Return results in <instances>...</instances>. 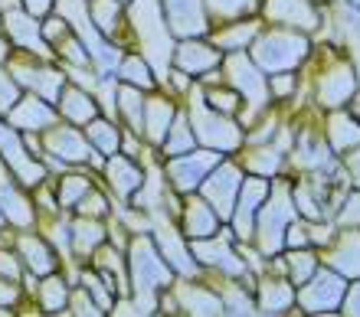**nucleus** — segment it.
<instances>
[{"label": "nucleus", "instance_id": "32", "mask_svg": "<svg viewBox=\"0 0 360 317\" xmlns=\"http://www.w3.org/2000/svg\"><path fill=\"white\" fill-rule=\"evenodd\" d=\"M259 33V27L252 23V20H243V23H226L223 30H217L213 33V43H217L219 49H226V53H236V49H246L249 39Z\"/></svg>", "mask_w": 360, "mask_h": 317}, {"label": "nucleus", "instance_id": "42", "mask_svg": "<svg viewBox=\"0 0 360 317\" xmlns=\"http://www.w3.org/2000/svg\"><path fill=\"white\" fill-rule=\"evenodd\" d=\"M89 190V180L86 177H63L59 180V206H66V209H76V203L86 196Z\"/></svg>", "mask_w": 360, "mask_h": 317}, {"label": "nucleus", "instance_id": "47", "mask_svg": "<svg viewBox=\"0 0 360 317\" xmlns=\"http://www.w3.org/2000/svg\"><path fill=\"white\" fill-rule=\"evenodd\" d=\"M59 56L69 59V63L79 65V69H86V65H89L86 46H82V43H79V37H72V33H69L66 39H59Z\"/></svg>", "mask_w": 360, "mask_h": 317}, {"label": "nucleus", "instance_id": "22", "mask_svg": "<svg viewBox=\"0 0 360 317\" xmlns=\"http://www.w3.org/2000/svg\"><path fill=\"white\" fill-rule=\"evenodd\" d=\"M174 118H177L174 102H167V98H148L144 102V138L151 141V144H164Z\"/></svg>", "mask_w": 360, "mask_h": 317}, {"label": "nucleus", "instance_id": "60", "mask_svg": "<svg viewBox=\"0 0 360 317\" xmlns=\"http://www.w3.org/2000/svg\"><path fill=\"white\" fill-rule=\"evenodd\" d=\"M4 223H7V219H4V213H0V226H4Z\"/></svg>", "mask_w": 360, "mask_h": 317}, {"label": "nucleus", "instance_id": "26", "mask_svg": "<svg viewBox=\"0 0 360 317\" xmlns=\"http://www.w3.org/2000/svg\"><path fill=\"white\" fill-rule=\"evenodd\" d=\"M328 265L344 278H357L360 275V235L344 233L334 245V252H328Z\"/></svg>", "mask_w": 360, "mask_h": 317}, {"label": "nucleus", "instance_id": "41", "mask_svg": "<svg viewBox=\"0 0 360 317\" xmlns=\"http://www.w3.org/2000/svg\"><path fill=\"white\" fill-rule=\"evenodd\" d=\"M256 7V0H207V10L210 17H219V20H236L243 13Z\"/></svg>", "mask_w": 360, "mask_h": 317}, {"label": "nucleus", "instance_id": "20", "mask_svg": "<svg viewBox=\"0 0 360 317\" xmlns=\"http://www.w3.org/2000/svg\"><path fill=\"white\" fill-rule=\"evenodd\" d=\"M7 17V33L13 37V43L23 49H30V53H43L46 49V39H43V33H39V23L33 13H27V10H10V13H4Z\"/></svg>", "mask_w": 360, "mask_h": 317}, {"label": "nucleus", "instance_id": "27", "mask_svg": "<svg viewBox=\"0 0 360 317\" xmlns=\"http://www.w3.org/2000/svg\"><path fill=\"white\" fill-rule=\"evenodd\" d=\"M69 242H72V249L79 255L98 252V245L105 242V226L98 219H92V216H82L79 223L69 226Z\"/></svg>", "mask_w": 360, "mask_h": 317}, {"label": "nucleus", "instance_id": "24", "mask_svg": "<svg viewBox=\"0 0 360 317\" xmlns=\"http://www.w3.org/2000/svg\"><path fill=\"white\" fill-rule=\"evenodd\" d=\"M219 226V213L207 200H190L187 209H184V233L190 239H207V235L217 233Z\"/></svg>", "mask_w": 360, "mask_h": 317}, {"label": "nucleus", "instance_id": "39", "mask_svg": "<svg viewBox=\"0 0 360 317\" xmlns=\"http://www.w3.org/2000/svg\"><path fill=\"white\" fill-rule=\"evenodd\" d=\"M118 75H122V82L138 85V89H151V85H154L151 65L144 63V56H128V59H122V69H118Z\"/></svg>", "mask_w": 360, "mask_h": 317}, {"label": "nucleus", "instance_id": "14", "mask_svg": "<svg viewBox=\"0 0 360 317\" xmlns=\"http://www.w3.org/2000/svg\"><path fill=\"white\" fill-rule=\"evenodd\" d=\"M193 259L203 261V265H213V269L226 271V275H243L246 271V265H243V259H239L233 249H229V242H223V239H197L193 242Z\"/></svg>", "mask_w": 360, "mask_h": 317}, {"label": "nucleus", "instance_id": "5", "mask_svg": "<svg viewBox=\"0 0 360 317\" xmlns=\"http://www.w3.org/2000/svg\"><path fill=\"white\" fill-rule=\"evenodd\" d=\"M193 134L197 141H203L210 150H236L243 144V131L229 115L207 108L203 102H193Z\"/></svg>", "mask_w": 360, "mask_h": 317}, {"label": "nucleus", "instance_id": "11", "mask_svg": "<svg viewBox=\"0 0 360 317\" xmlns=\"http://www.w3.org/2000/svg\"><path fill=\"white\" fill-rule=\"evenodd\" d=\"M164 13H167V27L174 37L190 39L207 33V7L203 0H164Z\"/></svg>", "mask_w": 360, "mask_h": 317}, {"label": "nucleus", "instance_id": "28", "mask_svg": "<svg viewBox=\"0 0 360 317\" xmlns=\"http://www.w3.org/2000/svg\"><path fill=\"white\" fill-rule=\"evenodd\" d=\"M20 255L27 259L33 275H53L56 271V255L39 235H20Z\"/></svg>", "mask_w": 360, "mask_h": 317}, {"label": "nucleus", "instance_id": "57", "mask_svg": "<svg viewBox=\"0 0 360 317\" xmlns=\"http://www.w3.org/2000/svg\"><path fill=\"white\" fill-rule=\"evenodd\" d=\"M347 170H351V180H354V183H357V187H360V150H357V154H351V157H347Z\"/></svg>", "mask_w": 360, "mask_h": 317}, {"label": "nucleus", "instance_id": "16", "mask_svg": "<svg viewBox=\"0 0 360 317\" xmlns=\"http://www.w3.org/2000/svg\"><path fill=\"white\" fill-rule=\"evenodd\" d=\"M7 118H10V124L20 131H46L56 124V112H53L46 102H39L37 95L20 98V102L10 108Z\"/></svg>", "mask_w": 360, "mask_h": 317}, {"label": "nucleus", "instance_id": "34", "mask_svg": "<svg viewBox=\"0 0 360 317\" xmlns=\"http://www.w3.org/2000/svg\"><path fill=\"white\" fill-rule=\"evenodd\" d=\"M89 144H92L98 154L112 157V154H118V148H122V131L115 128L112 122L92 118V122H89Z\"/></svg>", "mask_w": 360, "mask_h": 317}, {"label": "nucleus", "instance_id": "54", "mask_svg": "<svg viewBox=\"0 0 360 317\" xmlns=\"http://www.w3.org/2000/svg\"><path fill=\"white\" fill-rule=\"evenodd\" d=\"M292 89H295V75H275V79H272V92L275 95H288V92H292Z\"/></svg>", "mask_w": 360, "mask_h": 317}, {"label": "nucleus", "instance_id": "25", "mask_svg": "<svg viewBox=\"0 0 360 317\" xmlns=\"http://www.w3.org/2000/svg\"><path fill=\"white\" fill-rule=\"evenodd\" d=\"M59 112L66 115L69 122L76 124H89L98 115V105L89 92H82L79 85H63V92H59Z\"/></svg>", "mask_w": 360, "mask_h": 317}, {"label": "nucleus", "instance_id": "9", "mask_svg": "<svg viewBox=\"0 0 360 317\" xmlns=\"http://www.w3.org/2000/svg\"><path fill=\"white\" fill-rule=\"evenodd\" d=\"M226 72H229V85H233V89H236V92L246 98L252 112L266 108V102H269V85H266V75H262V69H259L252 59L233 53V56L226 59Z\"/></svg>", "mask_w": 360, "mask_h": 317}, {"label": "nucleus", "instance_id": "50", "mask_svg": "<svg viewBox=\"0 0 360 317\" xmlns=\"http://www.w3.org/2000/svg\"><path fill=\"white\" fill-rule=\"evenodd\" d=\"M69 314H105L95 301H89V291L82 288V291H76V295H69Z\"/></svg>", "mask_w": 360, "mask_h": 317}, {"label": "nucleus", "instance_id": "7", "mask_svg": "<svg viewBox=\"0 0 360 317\" xmlns=\"http://www.w3.org/2000/svg\"><path fill=\"white\" fill-rule=\"evenodd\" d=\"M217 164H219L217 150H187V154H177V157H171V164H167L171 187L177 190V193H193Z\"/></svg>", "mask_w": 360, "mask_h": 317}, {"label": "nucleus", "instance_id": "6", "mask_svg": "<svg viewBox=\"0 0 360 317\" xmlns=\"http://www.w3.org/2000/svg\"><path fill=\"white\" fill-rule=\"evenodd\" d=\"M344 291H347L344 275H338L334 269H324V271H314L311 278L304 281L298 301H302L304 311H311V314H328V311L341 308Z\"/></svg>", "mask_w": 360, "mask_h": 317}, {"label": "nucleus", "instance_id": "12", "mask_svg": "<svg viewBox=\"0 0 360 317\" xmlns=\"http://www.w3.org/2000/svg\"><path fill=\"white\" fill-rule=\"evenodd\" d=\"M0 157H4V164H7L13 174H17L20 183H27V187L43 183V177H46V170L39 167V164H33V160L23 154V141L17 138L13 128H0Z\"/></svg>", "mask_w": 360, "mask_h": 317}, {"label": "nucleus", "instance_id": "44", "mask_svg": "<svg viewBox=\"0 0 360 317\" xmlns=\"http://www.w3.org/2000/svg\"><path fill=\"white\" fill-rule=\"evenodd\" d=\"M82 285H86V291L92 295V301L102 311L112 308V288L102 281V275H89V271H86V275H82Z\"/></svg>", "mask_w": 360, "mask_h": 317}, {"label": "nucleus", "instance_id": "29", "mask_svg": "<svg viewBox=\"0 0 360 317\" xmlns=\"http://www.w3.org/2000/svg\"><path fill=\"white\" fill-rule=\"evenodd\" d=\"M292 301H295V288L288 281L266 278L259 285V311L262 314H282V311L292 308Z\"/></svg>", "mask_w": 360, "mask_h": 317}, {"label": "nucleus", "instance_id": "45", "mask_svg": "<svg viewBox=\"0 0 360 317\" xmlns=\"http://www.w3.org/2000/svg\"><path fill=\"white\" fill-rule=\"evenodd\" d=\"M17 102H20V82L0 69V115H10V108Z\"/></svg>", "mask_w": 360, "mask_h": 317}, {"label": "nucleus", "instance_id": "2", "mask_svg": "<svg viewBox=\"0 0 360 317\" xmlns=\"http://www.w3.org/2000/svg\"><path fill=\"white\" fill-rule=\"evenodd\" d=\"M295 219V200L288 193V187H275L272 196H266V203L259 206L256 213V239H259V249L266 255H275L278 249L285 245V233Z\"/></svg>", "mask_w": 360, "mask_h": 317}, {"label": "nucleus", "instance_id": "58", "mask_svg": "<svg viewBox=\"0 0 360 317\" xmlns=\"http://www.w3.org/2000/svg\"><path fill=\"white\" fill-rule=\"evenodd\" d=\"M23 0H0V13H10V10H20Z\"/></svg>", "mask_w": 360, "mask_h": 317}, {"label": "nucleus", "instance_id": "48", "mask_svg": "<svg viewBox=\"0 0 360 317\" xmlns=\"http://www.w3.org/2000/svg\"><path fill=\"white\" fill-rule=\"evenodd\" d=\"M207 105L210 108H217V112H223V115H233L239 108V92H229V89H210Z\"/></svg>", "mask_w": 360, "mask_h": 317}, {"label": "nucleus", "instance_id": "43", "mask_svg": "<svg viewBox=\"0 0 360 317\" xmlns=\"http://www.w3.org/2000/svg\"><path fill=\"white\" fill-rule=\"evenodd\" d=\"M278 164H282V157L275 154L272 148L266 150H252V157H246V167L249 170H256L259 177H272L275 170H278Z\"/></svg>", "mask_w": 360, "mask_h": 317}, {"label": "nucleus", "instance_id": "59", "mask_svg": "<svg viewBox=\"0 0 360 317\" xmlns=\"http://www.w3.org/2000/svg\"><path fill=\"white\" fill-rule=\"evenodd\" d=\"M7 56H10V43L0 37V63H7Z\"/></svg>", "mask_w": 360, "mask_h": 317}, {"label": "nucleus", "instance_id": "56", "mask_svg": "<svg viewBox=\"0 0 360 317\" xmlns=\"http://www.w3.org/2000/svg\"><path fill=\"white\" fill-rule=\"evenodd\" d=\"M49 7H53V0H23V10H27V13H33V17L49 13Z\"/></svg>", "mask_w": 360, "mask_h": 317}, {"label": "nucleus", "instance_id": "3", "mask_svg": "<svg viewBox=\"0 0 360 317\" xmlns=\"http://www.w3.org/2000/svg\"><path fill=\"white\" fill-rule=\"evenodd\" d=\"M131 23L148 59L154 63V69H164L167 59H171V27L161 17V0H134Z\"/></svg>", "mask_w": 360, "mask_h": 317}, {"label": "nucleus", "instance_id": "55", "mask_svg": "<svg viewBox=\"0 0 360 317\" xmlns=\"http://www.w3.org/2000/svg\"><path fill=\"white\" fill-rule=\"evenodd\" d=\"M17 285H7V281H0V308H13V301H17Z\"/></svg>", "mask_w": 360, "mask_h": 317}, {"label": "nucleus", "instance_id": "33", "mask_svg": "<svg viewBox=\"0 0 360 317\" xmlns=\"http://www.w3.org/2000/svg\"><path fill=\"white\" fill-rule=\"evenodd\" d=\"M89 20L102 37H115L122 20V0H89Z\"/></svg>", "mask_w": 360, "mask_h": 317}, {"label": "nucleus", "instance_id": "4", "mask_svg": "<svg viewBox=\"0 0 360 317\" xmlns=\"http://www.w3.org/2000/svg\"><path fill=\"white\" fill-rule=\"evenodd\" d=\"M308 56V39L292 33L288 30H272L266 37L256 39V49H252V63L262 69V72H288L295 65Z\"/></svg>", "mask_w": 360, "mask_h": 317}, {"label": "nucleus", "instance_id": "18", "mask_svg": "<svg viewBox=\"0 0 360 317\" xmlns=\"http://www.w3.org/2000/svg\"><path fill=\"white\" fill-rule=\"evenodd\" d=\"M105 177H108L112 190L122 196V200L134 196L138 190L144 187V170L138 167L131 157H118V154L108 157V164H105Z\"/></svg>", "mask_w": 360, "mask_h": 317}, {"label": "nucleus", "instance_id": "40", "mask_svg": "<svg viewBox=\"0 0 360 317\" xmlns=\"http://www.w3.org/2000/svg\"><path fill=\"white\" fill-rule=\"evenodd\" d=\"M314 271H318V259H314L308 249H295V252L288 255V275H292L295 285H304Z\"/></svg>", "mask_w": 360, "mask_h": 317}, {"label": "nucleus", "instance_id": "17", "mask_svg": "<svg viewBox=\"0 0 360 317\" xmlns=\"http://www.w3.org/2000/svg\"><path fill=\"white\" fill-rule=\"evenodd\" d=\"M266 17L278 27H318V13L308 0H266Z\"/></svg>", "mask_w": 360, "mask_h": 317}, {"label": "nucleus", "instance_id": "36", "mask_svg": "<svg viewBox=\"0 0 360 317\" xmlns=\"http://www.w3.org/2000/svg\"><path fill=\"white\" fill-rule=\"evenodd\" d=\"M115 98H118V108H122L124 122L131 124L134 131H144V95H141V89L124 82Z\"/></svg>", "mask_w": 360, "mask_h": 317}, {"label": "nucleus", "instance_id": "52", "mask_svg": "<svg viewBox=\"0 0 360 317\" xmlns=\"http://www.w3.org/2000/svg\"><path fill=\"white\" fill-rule=\"evenodd\" d=\"M341 223L344 226H360V193H354L347 200V206L341 209Z\"/></svg>", "mask_w": 360, "mask_h": 317}, {"label": "nucleus", "instance_id": "19", "mask_svg": "<svg viewBox=\"0 0 360 317\" xmlns=\"http://www.w3.org/2000/svg\"><path fill=\"white\" fill-rule=\"evenodd\" d=\"M174 63L177 69H184L187 75H200V72H210L213 65L219 63V49L200 43V39H184L180 46H174Z\"/></svg>", "mask_w": 360, "mask_h": 317}, {"label": "nucleus", "instance_id": "10", "mask_svg": "<svg viewBox=\"0 0 360 317\" xmlns=\"http://www.w3.org/2000/svg\"><path fill=\"white\" fill-rule=\"evenodd\" d=\"M272 193V187H269L266 177H249L243 180V187H239V196H236V206H233V223H236V233L246 239V235H252V229H256V213L259 206L266 203V196Z\"/></svg>", "mask_w": 360, "mask_h": 317}, {"label": "nucleus", "instance_id": "15", "mask_svg": "<svg viewBox=\"0 0 360 317\" xmlns=\"http://www.w3.org/2000/svg\"><path fill=\"white\" fill-rule=\"evenodd\" d=\"M46 144H49V154H56L59 160L66 164H82V160H92V144H89L79 131L72 128H46Z\"/></svg>", "mask_w": 360, "mask_h": 317}, {"label": "nucleus", "instance_id": "31", "mask_svg": "<svg viewBox=\"0 0 360 317\" xmlns=\"http://www.w3.org/2000/svg\"><path fill=\"white\" fill-rule=\"evenodd\" d=\"M17 82H27L30 89H37L46 102H59V92H63V75L53 72V69H17Z\"/></svg>", "mask_w": 360, "mask_h": 317}, {"label": "nucleus", "instance_id": "53", "mask_svg": "<svg viewBox=\"0 0 360 317\" xmlns=\"http://www.w3.org/2000/svg\"><path fill=\"white\" fill-rule=\"evenodd\" d=\"M341 308H344V314H360V281L351 285V291H344Z\"/></svg>", "mask_w": 360, "mask_h": 317}, {"label": "nucleus", "instance_id": "1", "mask_svg": "<svg viewBox=\"0 0 360 317\" xmlns=\"http://www.w3.org/2000/svg\"><path fill=\"white\" fill-rule=\"evenodd\" d=\"M128 269H131V285H134V295H138V304L151 311L154 308V291H161L171 285L174 269L164 261L158 242L148 239V235H141V239L131 242Z\"/></svg>", "mask_w": 360, "mask_h": 317}, {"label": "nucleus", "instance_id": "37", "mask_svg": "<svg viewBox=\"0 0 360 317\" xmlns=\"http://www.w3.org/2000/svg\"><path fill=\"white\" fill-rule=\"evenodd\" d=\"M193 141H197V134L190 131V122H187V115H177L171 124V131H167V138H164V154L167 157H177V154H187L190 148H193Z\"/></svg>", "mask_w": 360, "mask_h": 317}, {"label": "nucleus", "instance_id": "46", "mask_svg": "<svg viewBox=\"0 0 360 317\" xmlns=\"http://www.w3.org/2000/svg\"><path fill=\"white\" fill-rule=\"evenodd\" d=\"M76 209H79V216H92V219H102V216L108 213V203H105V196L98 193V190L89 187L86 196H82V200L76 203Z\"/></svg>", "mask_w": 360, "mask_h": 317}, {"label": "nucleus", "instance_id": "51", "mask_svg": "<svg viewBox=\"0 0 360 317\" xmlns=\"http://www.w3.org/2000/svg\"><path fill=\"white\" fill-rule=\"evenodd\" d=\"M0 278H7V281L20 278V261L13 259V252H0Z\"/></svg>", "mask_w": 360, "mask_h": 317}, {"label": "nucleus", "instance_id": "49", "mask_svg": "<svg viewBox=\"0 0 360 317\" xmlns=\"http://www.w3.org/2000/svg\"><path fill=\"white\" fill-rule=\"evenodd\" d=\"M39 33H43V39H46V43H59V39H66L69 33H72V27H69L66 20L49 17L46 23H43V30H39Z\"/></svg>", "mask_w": 360, "mask_h": 317}, {"label": "nucleus", "instance_id": "38", "mask_svg": "<svg viewBox=\"0 0 360 317\" xmlns=\"http://www.w3.org/2000/svg\"><path fill=\"white\" fill-rule=\"evenodd\" d=\"M328 134H331L334 150H351L360 144V124L351 122L347 115H334L328 124Z\"/></svg>", "mask_w": 360, "mask_h": 317}, {"label": "nucleus", "instance_id": "8", "mask_svg": "<svg viewBox=\"0 0 360 317\" xmlns=\"http://www.w3.org/2000/svg\"><path fill=\"white\" fill-rule=\"evenodd\" d=\"M239 187H243V174H239L236 164H217V167L207 174V180L200 183L203 200H207V203L213 206L223 219H229V216H233V206H236Z\"/></svg>", "mask_w": 360, "mask_h": 317}, {"label": "nucleus", "instance_id": "23", "mask_svg": "<svg viewBox=\"0 0 360 317\" xmlns=\"http://www.w3.org/2000/svg\"><path fill=\"white\" fill-rule=\"evenodd\" d=\"M0 213H4V219H7V223H13V226H33V219H37L27 196L7 183L4 167H0Z\"/></svg>", "mask_w": 360, "mask_h": 317}, {"label": "nucleus", "instance_id": "13", "mask_svg": "<svg viewBox=\"0 0 360 317\" xmlns=\"http://www.w3.org/2000/svg\"><path fill=\"white\" fill-rule=\"evenodd\" d=\"M354 92H357V79H354L351 65H344V63L328 69V72L318 79V85H314V95H318V102H321L324 108H338V105L351 102Z\"/></svg>", "mask_w": 360, "mask_h": 317}, {"label": "nucleus", "instance_id": "35", "mask_svg": "<svg viewBox=\"0 0 360 317\" xmlns=\"http://www.w3.org/2000/svg\"><path fill=\"white\" fill-rule=\"evenodd\" d=\"M37 298H39V308L46 311V314H63V311L69 308V288H66V281L56 278V275H49V278L37 288Z\"/></svg>", "mask_w": 360, "mask_h": 317}, {"label": "nucleus", "instance_id": "30", "mask_svg": "<svg viewBox=\"0 0 360 317\" xmlns=\"http://www.w3.org/2000/svg\"><path fill=\"white\" fill-rule=\"evenodd\" d=\"M180 304L190 314H226L223 308V298H217L210 288H200V285H180Z\"/></svg>", "mask_w": 360, "mask_h": 317}, {"label": "nucleus", "instance_id": "21", "mask_svg": "<svg viewBox=\"0 0 360 317\" xmlns=\"http://www.w3.org/2000/svg\"><path fill=\"white\" fill-rule=\"evenodd\" d=\"M154 242H158V249H161L164 261H167L174 271H180V275H193V271H197L193 252H190L187 245L180 242V235L174 233L171 226H161V229H158V235H154Z\"/></svg>", "mask_w": 360, "mask_h": 317}]
</instances>
